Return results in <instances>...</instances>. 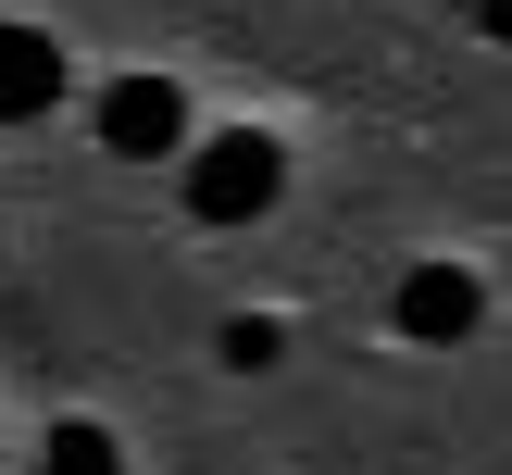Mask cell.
I'll list each match as a JSON object with an SVG mask.
<instances>
[{"label": "cell", "mask_w": 512, "mask_h": 475, "mask_svg": "<svg viewBox=\"0 0 512 475\" xmlns=\"http://www.w3.org/2000/svg\"><path fill=\"white\" fill-rule=\"evenodd\" d=\"M275 188H288V150L275 138H200V163H188V213L200 225H250V213H275Z\"/></svg>", "instance_id": "cell-1"}, {"label": "cell", "mask_w": 512, "mask_h": 475, "mask_svg": "<svg viewBox=\"0 0 512 475\" xmlns=\"http://www.w3.org/2000/svg\"><path fill=\"white\" fill-rule=\"evenodd\" d=\"M100 150H125V163L188 150V100H175V75H113V88H100Z\"/></svg>", "instance_id": "cell-2"}, {"label": "cell", "mask_w": 512, "mask_h": 475, "mask_svg": "<svg viewBox=\"0 0 512 475\" xmlns=\"http://www.w3.org/2000/svg\"><path fill=\"white\" fill-rule=\"evenodd\" d=\"M475 313H488V288H475L463 263H413L400 275V338L450 350V338H475Z\"/></svg>", "instance_id": "cell-3"}, {"label": "cell", "mask_w": 512, "mask_h": 475, "mask_svg": "<svg viewBox=\"0 0 512 475\" xmlns=\"http://www.w3.org/2000/svg\"><path fill=\"white\" fill-rule=\"evenodd\" d=\"M63 100V38H38V25H0V125L50 113Z\"/></svg>", "instance_id": "cell-4"}, {"label": "cell", "mask_w": 512, "mask_h": 475, "mask_svg": "<svg viewBox=\"0 0 512 475\" xmlns=\"http://www.w3.org/2000/svg\"><path fill=\"white\" fill-rule=\"evenodd\" d=\"M38 475H125V463H113L100 425H50V438H38Z\"/></svg>", "instance_id": "cell-5"}, {"label": "cell", "mask_w": 512, "mask_h": 475, "mask_svg": "<svg viewBox=\"0 0 512 475\" xmlns=\"http://www.w3.org/2000/svg\"><path fill=\"white\" fill-rule=\"evenodd\" d=\"M475 38H500V50H512V0H475Z\"/></svg>", "instance_id": "cell-6"}]
</instances>
